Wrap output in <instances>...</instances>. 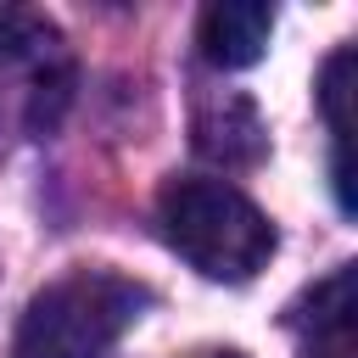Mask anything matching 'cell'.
<instances>
[{"mask_svg": "<svg viewBox=\"0 0 358 358\" xmlns=\"http://www.w3.org/2000/svg\"><path fill=\"white\" fill-rule=\"evenodd\" d=\"M162 241L207 280L246 285L274 257L268 213L229 179H168L157 196Z\"/></svg>", "mask_w": 358, "mask_h": 358, "instance_id": "cell-1", "label": "cell"}, {"mask_svg": "<svg viewBox=\"0 0 358 358\" xmlns=\"http://www.w3.org/2000/svg\"><path fill=\"white\" fill-rule=\"evenodd\" d=\"M268 34H274V6L263 0H218L201 11V56L224 73L263 62Z\"/></svg>", "mask_w": 358, "mask_h": 358, "instance_id": "cell-4", "label": "cell"}, {"mask_svg": "<svg viewBox=\"0 0 358 358\" xmlns=\"http://www.w3.org/2000/svg\"><path fill=\"white\" fill-rule=\"evenodd\" d=\"M145 308V285L112 268H73L28 296L11 358H101Z\"/></svg>", "mask_w": 358, "mask_h": 358, "instance_id": "cell-2", "label": "cell"}, {"mask_svg": "<svg viewBox=\"0 0 358 358\" xmlns=\"http://www.w3.org/2000/svg\"><path fill=\"white\" fill-rule=\"evenodd\" d=\"M207 358H246V352H235V347H224V352H207Z\"/></svg>", "mask_w": 358, "mask_h": 358, "instance_id": "cell-6", "label": "cell"}, {"mask_svg": "<svg viewBox=\"0 0 358 358\" xmlns=\"http://www.w3.org/2000/svg\"><path fill=\"white\" fill-rule=\"evenodd\" d=\"M263 145H268V134H263L252 101H224V106H207L196 117V151L201 157H218L229 168H246V162L263 157Z\"/></svg>", "mask_w": 358, "mask_h": 358, "instance_id": "cell-5", "label": "cell"}, {"mask_svg": "<svg viewBox=\"0 0 358 358\" xmlns=\"http://www.w3.org/2000/svg\"><path fill=\"white\" fill-rule=\"evenodd\" d=\"M352 263H341L330 280H319L296 308L291 324L302 330V358H358L352 341Z\"/></svg>", "mask_w": 358, "mask_h": 358, "instance_id": "cell-3", "label": "cell"}]
</instances>
